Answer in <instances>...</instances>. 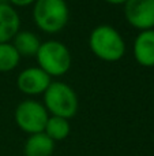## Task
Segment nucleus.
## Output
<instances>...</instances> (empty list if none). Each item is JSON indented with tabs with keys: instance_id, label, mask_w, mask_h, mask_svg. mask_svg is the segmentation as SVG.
<instances>
[{
	"instance_id": "nucleus-1",
	"label": "nucleus",
	"mask_w": 154,
	"mask_h": 156,
	"mask_svg": "<svg viewBox=\"0 0 154 156\" xmlns=\"http://www.w3.org/2000/svg\"><path fill=\"white\" fill-rule=\"evenodd\" d=\"M92 52L104 62H117L126 54L123 36L111 25H98L89 36Z\"/></svg>"
},
{
	"instance_id": "nucleus-2",
	"label": "nucleus",
	"mask_w": 154,
	"mask_h": 156,
	"mask_svg": "<svg viewBox=\"0 0 154 156\" xmlns=\"http://www.w3.org/2000/svg\"><path fill=\"white\" fill-rule=\"evenodd\" d=\"M70 10L65 0H35L33 21L40 30L49 34L62 32L68 23Z\"/></svg>"
},
{
	"instance_id": "nucleus-3",
	"label": "nucleus",
	"mask_w": 154,
	"mask_h": 156,
	"mask_svg": "<svg viewBox=\"0 0 154 156\" xmlns=\"http://www.w3.org/2000/svg\"><path fill=\"white\" fill-rule=\"evenodd\" d=\"M44 96V107L52 116H60L70 119L75 116L79 108L78 96L75 90L62 81L51 82L49 88L45 90Z\"/></svg>"
},
{
	"instance_id": "nucleus-4",
	"label": "nucleus",
	"mask_w": 154,
	"mask_h": 156,
	"mask_svg": "<svg viewBox=\"0 0 154 156\" xmlns=\"http://www.w3.org/2000/svg\"><path fill=\"white\" fill-rule=\"evenodd\" d=\"M35 59L38 62V67L42 69L51 78L67 74L72 62L67 45L56 40H48L45 43H41Z\"/></svg>"
},
{
	"instance_id": "nucleus-5",
	"label": "nucleus",
	"mask_w": 154,
	"mask_h": 156,
	"mask_svg": "<svg viewBox=\"0 0 154 156\" xmlns=\"http://www.w3.org/2000/svg\"><path fill=\"white\" fill-rule=\"evenodd\" d=\"M14 118H15L16 126L30 136L44 132L49 118V112L44 107L42 103L27 99L16 105Z\"/></svg>"
},
{
	"instance_id": "nucleus-6",
	"label": "nucleus",
	"mask_w": 154,
	"mask_h": 156,
	"mask_svg": "<svg viewBox=\"0 0 154 156\" xmlns=\"http://www.w3.org/2000/svg\"><path fill=\"white\" fill-rule=\"evenodd\" d=\"M127 22L135 29L150 30L154 27V0H127L124 3Z\"/></svg>"
},
{
	"instance_id": "nucleus-7",
	"label": "nucleus",
	"mask_w": 154,
	"mask_h": 156,
	"mask_svg": "<svg viewBox=\"0 0 154 156\" xmlns=\"http://www.w3.org/2000/svg\"><path fill=\"white\" fill-rule=\"evenodd\" d=\"M52 80L42 69L37 67H27L22 70L16 78V86L22 93L27 96H37L44 94L49 88Z\"/></svg>"
},
{
	"instance_id": "nucleus-8",
	"label": "nucleus",
	"mask_w": 154,
	"mask_h": 156,
	"mask_svg": "<svg viewBox=\"0 0 154 156\" xmlns=\"http://www.w3.org/2000/svg\"><path fill=\"white\" fill-rule=\"evenodd\" d=\"M134 58L143 67H154V30H142L134 41Z\"/></svg>"
},
{
	"instance_id": "nucleus-9",
	"label": "nucleus",
	"mask_w": 154,
	"mask_h": 156,
	"mask_svg": "<svg viewBox=\"0 0 154 156\" xmlns=\"http://www.w3.org/2000/svg\"><path fill=\"white\" fill-rule=\"evenodd\" d=\"M21 30V18L8 3H0V44L10 43Z\"/></svg>"
},
{
	"instance_id": "nucleus-10",
	"label": "nucleus",
	"mask_w": 154,
	"mask_h": 156,
	"mask_svg": "<svg viewBox=\"0 0 154 156\" xmlns=\"http://www.w3.org/2000/svg\"><path fill=\"white\" fill-rule=\"evenodd\" d=\"M55 151V141L45 133L30 134L23 147L25 156H52Z\"/></svg>"
},
{
	"instance_id": "nucleus-11",
	"label": "nucleus",
	"mask_w": 154,
	"mask_h": 156,
	"mask_svg": "<svg viewBox=\"0 0 154 156\" xmlns=\"http://www.w3.org/2000/svg\"><path fill=\"white\" fill-rule=\"evenodd\" d=\"M12 45L21 58H32L37 55L41 47V41L38 36L30 30H19L12 38Z\"/></svg>"
},
{
	"instance_id": "nucleus-12",
	"label": "nucleus",
	"mask_w": 154,
	"mask_h": 156,
	"mask_svg": "<svg viewBox=\"0 0 154 156\" xmlns=\"http://www.w3.org/2000/svg\"><path fill=\"white\" fill-rule=\"evenodd\" d=\"M71 132V125L68 119L60 118V116H49L48 122L45 125L44 133L51 138L52 141H62L70 136Z\"/></svg>"
},
{
	"instance_id": "nucleus-13",
	"label": "nucleus",
	"mask_w": 154,
	"mask_h": 156,
	"mask_svg": "<svg viewBox=\"0 0 154 156\" xmlns=\"http://www.w3.org/2000/svg\"><path fill=\"white\" fill-rule=\"evenodd\" d=\"M21 62V56L14 48L12 43L0 44V73L12 71Z\"/></svg>"
},
{
	"instance_id": "nucleus-14",
	"label": "nucleus",
	"mask_w": 154,
	"mask_h": 156,
	"mask_svg": "<svg viewBox=\"0 0 154 156\" xmlns=\"http://www.w3.org/2000/svg\"><path fill=\"white\" fill-rule=\"evenodd\" d=\"M7 3L12 7H26V5L34 4L35 0H7Z\"/></svg>"
},
{
	"instance_id": "nucleus-15",
	"label": "nucleus",
	"mask_w": 154,
	"mask_h": 156,
	"mask_svg": "<svg viewBox=\"0 0 154 156\" xmlns=\"http://www.w3.org/2000/svg\"><path fill=\"white\" fill-rule=\"evenodd\" d=\"M106 3H109V4H115V5H119V4H124L127 0H105Z\"/></svg>"
}]
</instances>
